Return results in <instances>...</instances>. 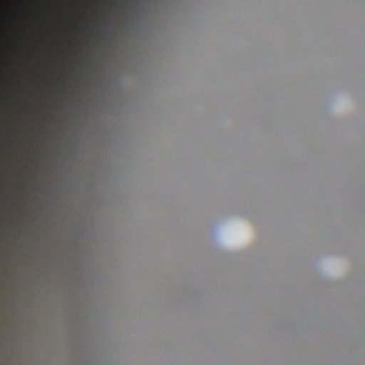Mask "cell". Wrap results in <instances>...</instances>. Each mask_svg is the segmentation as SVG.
<instances>
[{"label":"cell","instance_id":"1","mask_svg":"<svg viewBox=\"0 0 365 365\" xmlns=\"http://www.w3.org/2000/svg\"><path fill=\"white\" fill-rule=\"evenodd\" d=\"M348 269V262L338 257H331L324 261V271L329 277H342Z\"/></svg>","mask_w":365,"mask_h":365}]
</instances>
